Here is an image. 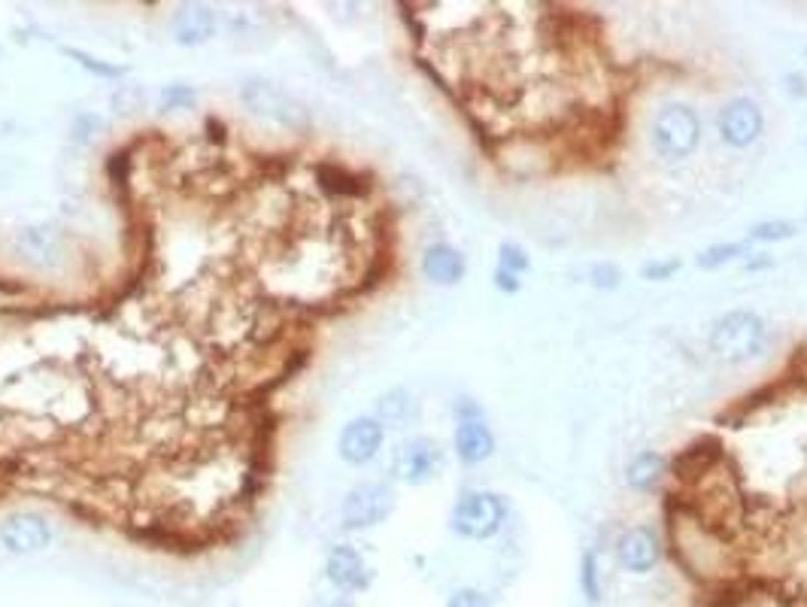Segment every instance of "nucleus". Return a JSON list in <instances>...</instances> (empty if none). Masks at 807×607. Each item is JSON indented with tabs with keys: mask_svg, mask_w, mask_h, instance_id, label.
<instances>
[{
	"mask_svg": "<svg viewBox=\"0 0 807 607\" xmlns=\"http://www.w3.org/2000/svg\"><path fill=\"white\" fill-rule=\"evenodd\" d=\"M765 338H769V329H765L762 317L750 313V310H732L710 331V350L719 362L744 365L765 350Z\"/></svg>",
	"mask_w": 807,
	"mask_h": 607,
	"instance_id": "f257e3e1",
	"label": "nucleus"
},
{
	"mask_svg": "<svg viewBox=\"0 0 807 607\" xmlns=\"http://www.w3.org/2000/svg\"><path fill=\"white\" fill-rule=\"evenodd\" d=\"M701 140V119L686 103H665L650 122V143L653 152L665 162L689 158Z\"/></svg>",
	"mask_w": 807,
	"mask_h": 607,
	"instance_id": "f03ea898",
	"label": "nucleus"
},
{
	"mask_svg": "<svg viewBox=\"0 0 807 607\" xmlns=\"http://www.w3.org/2000/svg\"><path fill=\"white\" fill-rule=\"evenodd\" d=\"M507 519V501L498 493L489 489H471L465 493L453 507V526L455 534H462L467 541H489L495 538Z\"/></svg>",
	"mask_w": 807,
	"mask_h": 607,
	"instance_id": "7ed1b4c3",
	"label": "nucleus"
},
{
	"mask_svg": "<svg viewBox=\"0 0 807 607\" xmlns=\"http://www.w3.org/2000/svg\"><path fill=\"white\" fill-rule=\"evenodd\" d=\"M443 468H446L443 446L434 438H425V434L407 438V441H401L391 450L389 474L404 486H425Z\"/></svg>",
	"mask_w": 807,
	"mask_h": 607,
	"instance_id": "20e7f679",
	"label": "nucleus"
},
{
	"mask_svg": "<svg viewBox=\"0 0 807 607\" xmlns=\"http://www.w3.org/2000/svg\"><path fill=\"white\" fill-rule=\"evenodd\" d=\"M240 101L246 103V110L258 119H267L279 128L289 131H301L307 128V110L291 98L289 91H283L267 79H246L240 89Z\"/></svg>",
	"mask_w": 807,
	"mask_h": 607,
	"instance_id": "39448f33",
	"label": "nucleus"
},
{
	"mask_svg": "<svg viewBox=\"0 0 807 607\" xmlns=\"http://www.w3.org/2000/svg\"><path fill=\"white\" fill-rule=\"evenodd\" d=\"M13 253L19 262L34 271H62L67 262V241L64 231L52 222H34V225L19 228L13 234Z\"/></svg>",
	"mask_w": 807,
	"mask_h": 607,
	"instance_id": "423d86ee",
	"label": "nucleus"
},
{
	"mask_svg": "<svg viewBox=\"0 0 807 607\" xmlns=\"http://www.w3.org/2000/svg\"><path fill=\"white\" fill-rule=\"evenodd\" d=\"M395 510V489L383 481H367L353 486L341 505V526L350 531L374 529L386 522Z\"/></svg>",
	"mask_w": 807,
	"mask_h": 607,
	"instance_id": "0eeeda50",
	"label": "nucleus"
},
{
	"mask_svg": "<svg viewBox=\"0 0 807 607\" xmlns=\"http://www.w3.org/2000/svg\"><path fill=\"white\" fill-rule=\"evenodd\" d=\"M55 541V526L37 510H19L0 519V550L10 556H37Z\"/></svg>",
	"mask_w": 807,
	"mask_h": 607,
	"instance_id": "6e6552de",
	"label": "nucleus"
},
{
	"mask_svg": "<svg viewBox=\"0 0 807 607\" xmlns=\"http://www.w3.org/2000/svg\"><path fill=\"white\" fill-rule=\"evenodd\" d=\"M386 441V426L377 417H355L343 426L338 438V453L346 465H367L374 462Z\"/></svg>",
	"mask_w": 807,
	"mask_h": 607,
	"instance_id": "1a4fd4ad",
	"label": "nucleus"
},
{
	"mask_svg": "<svg viewBox=\"0 0 807 607\" xmlns=\"http://www.w3.org/2000/svg\"><path fill=\"white\" fill-rule=\"evenodd\" d=\"M719 137L726 140L734 150H744V146H753L765 128V115L759 110L756 101L750 98H734L729 101L722 110H719Z\"/></svg>",
	"mask_w": 807,
	"mask_h": 607,
	"instance_id": "9d476101",
	"label": "nucleus"
},
{
	"mask_svg": "<svg viewBox=\"0 0 807 607\" xmlns=\"http://www.w3.org/2000/svg\"><path fill=\"white\" fill-rule=\"evenodd\" d=\"M325 577L341 593H365L374 581V571L353 544H338L325 556Z\"/></svg>",
	"mask_w": 807,
	"mask_h": 607,
	"instance_id": "9b49d317",
	"label": "nucleus"
},
{
	"mask_svg": "<svg viewBox=\"0 0 807 607\" xmlns=\"http://www.w3.org/2000/svg\"><path fill=\"white\" fill-rule=\"evenodd\" d=\"M662 559V541L650 526H634L617 541V562L629 574H650Z\"/></svg>",
	"mask_w": 807,
	"mask_h": 607,
	"instance_id": "f8f14e48",
	"label": "nucleus"
},
{
	"mask_svg": "<svg viewBox=\"0 0 807 607\" xmlns=\"http://www.w3.org/2000/svg\"><path fill=\"white\" fill-rule=\"evenodd\" d=\"M219 31V15L207 3H183L174 13V37L179 46H203Z\"/></svg>",
	"mask_w": 807,
	"mask_h": 607,
	"instance_id": "ddd939ff",
	"label": "nucleus"
},
{
	"mask_svg": "<svg viewBox=\"0 0 807 607\" xmlns=\"http://www.w3.org/2000/svg\"><path fill=\"white\" fill-rule=\"evenodd\" d=\"M455 455L465 462V465H479L495 453V434L493 429L483 422V417H467L458 419L453 434Z\"/></svg>",
	"mask_w": 807,
	"mask_h": 607,
	"instance_id": "4468645a",
	"label": "nucleus"
},
{
	"mask_svg": "<svg viewBox=\"0 0 807 607\" xmlns=\"http://www.w3.org/2000/svg\"><path fill=\"white\" fill-rule=\"evenodd\" d=\"M465 271V255L458 253L455 246H450V243H431V246H425V253H422V274H425L429 283H434V286H455V283H462Z\"/></svg>",
	"mask_w": 807,
	"mask_h": 607,
	"instance_id": "2eb2a0df",
	"label": "nucleus"
},
{
	"mask_svg": "<svg viewBox=\"0 0 807 607\" xmlns=\"http://www.w3.org/2000/svg\"><path fill=\"white\" fill-rule=\"evenodd\" d=\"M374 417L391 429H407L410 422L419 419V401L407 389H389L386 395H379Z\"/></svg>",
	"mask_w": 807,
	"mask_h": 607,
	"instance_id": "dca6fc26",
	"label": "nucleus"
},
{
	"mask_svg": "<svg viewBox=\"0 0 807 607\" xmlns=\"http://www.w3.org/2000/svg\"><path fill=\"white\" fill-rule=\"evenodd\" d=\"M665 471H668V459L653 453V450H646V453H638L631 459L629 468H626V481H629L631 489L650 493V489H656L659 483H662Z\"/></svg>",
	"mask_w": 807,
	"mask_h": 607,
	"instance_id": "f3484780",
	"label": "nucleus"
},
{
	"mask_svg": "<svg viewBox=\"0 0 807 607\" xmlns=\"http://www.w3.org/2000/svg\"><path fill=\"white\" fill-rule=\"evenodd\" d=\"M581 589L583 595H586V602H593V605L601 602V577H598V553H595V550L583 553Z\"/></svg>",
	"mask_w": 807,
	"mask_h": 607,
	"instance_id": "a211bd4d",
	"label": "nucleus"
},
{
	"mask_svg": "<svg viewBox=\"0 0 807 607\" xmlns=\"http://www.w3.org/2000/svg\"><path fill=\"white\" fill-rule=\"evenodd\" d=\"M795 238V225L786 219H769V222H759L750 228V241L756 243H781Z\"/></svg>",
	"mask_w": 807,
	"mask_h": 607,
	"instance_id": "6ab92c4d",
	"label": "nucleus"
},
{
	"mask_svg": "<svg viewBox=\"0 0 807 607\" xmlns=\"http://www.w3.org/2000/svg\"><path fill=\"white\" fill-rule=\"evenodd\" d=\"M741 255H747L744 243H717V246H710V250H705V253L698 255V267L714 271V267L729 265V262L741 258Z\"/></svg>",
	"mask_w": 807,
	"mask_h": 607,
	"instance_id": "aec40b11",
	"label": "nucleus"
},
{
	"mask_svg": "<svg viewBox=\"0 0 807 607\" xmlns=\"http://www.w3.org/2000/svg\"><path fill=\"white\" fill-rule=\"evenodd\" d=\"M529 265H531L529 253H526L519 243L513 241L501 243V250H498V267H501V271H510V274L522 277V274L529 271Z\"/></svg>",
	"mask_w": 807,
	"mask_h": 607,
	"instance_id": "412c9836",
	"label": "nucleus"
},
{
	"mask_svg": "<svg viewBox=\"0 0 807 607\" xmlns=\"http://www.w3.org/2000/svg\"><path fill=\"white\" fill-rule=\"evenodd\" d=\"M70 58H76V62L82 64L86 70H91V74H98V76H107V79H119V76L125 74L122 67H113V64H103L101 58H91L89 52H82V49H64Z\"/></svg>",
	"mask_w": 807,
	"mask_h": 607,
	"instance_id": "4be33fe9",
	"label": "nucleus"
},
{
	"mask_svg": "<svg viewBox=\"0 0 807 607\" xmlns=\"http://www.w3.org/2000/svg\"><path fill=\"white\" fill-rule=\"evenodd\" d=\"M589 283L595 289H617L622 283V271L617 265H610V262H601V265H593V271H589Z\"/></svg>",
	"mask_w": 807,
	"mask_h": 607,
	"instance_id": "5701e85b",
	"label": "nucleus"
},
{
	"mask_svg": "<svg viewBox=\"0 0 807 607\" xmlns=\"http://www.w3.org/2000/svg\"><path fill=\"white\" fill-rule=\"evenodd\" d=\"M113 107L115 113H137L143 107V91L134 89V86H119V91L113 95Z\"/></svg>",
	"mask_w": 807,
	"mask_h": 607,
	"instance_id": "b1692460",
	"label": "nucleus"
},
{
	"mask_svg": "<svg viewBox=\"0 0 807 607\" xmlns=\"http://www.w3.org/2000/svg\"><path fill=\"white\" fill-rule=\"evenodd\" d=\"M162 98H165L167 110H189L198 95H195V89H191V86H179V82H177V86H167Z\"/></svg>",
	"mask_w": 807,
	"mask_h": 607,
	"instance_id": "393cba45",
	"label": "nucleus"
},
{
	"mask_svg": "<svg viewBox=\"0 0 807 607\" xmlns=\"http://www.w3.org/2000/svg\"><path fill=\"white\" fill-rule=\"evenodd\" d=\"M683 267L681 258H659V262H650L643 267V279H653V283H662V279H671L677 271Z\"/></svg>",
	"mask_w": 807,
	"mask_h": 607,
	"instance_id": "a878e982",
	"label": "nucleus"
},
{
	"mask_svg": "<svg viewBox=\"0 0 807 607\" xmlns=\"http://www.w3.org/2000/svg\"><path fill=\"white\" fill-rule=\"evenodd\" d=\"M446 607H493V605H489V598L479 593V589L465 586V589H455V593L450 595Z\"/></svg>",
	"mask_w": 807,
	"mask_h": 607,
	"instance_id": "bb28decb",
	"label": "nucleus"
},
{
	"mask_svg": "<svg viewBox=\"0 0 807 607\" xmlns=\"http://www.w3.org/2000/svg\"><path fill=\"white\" fill-rule=\"evenodd\" d=\"M493 283H495V289H501L505 295H517L519 286H522L517 274H510V271H501V267H495Z\"/></svg>",
	"mask_w": 807,
	"mask_h": 607,
	"instance_id": "cd10ccee",
	"label": "nucleus"
}]
</instances>
